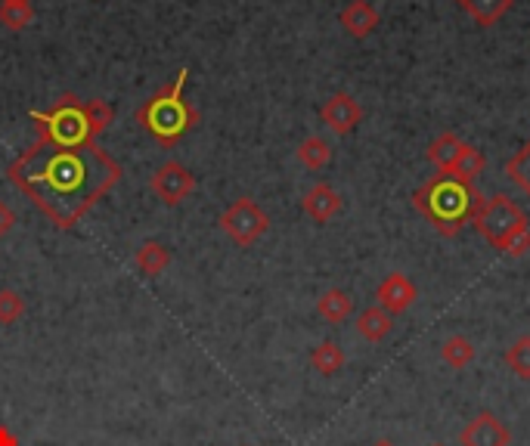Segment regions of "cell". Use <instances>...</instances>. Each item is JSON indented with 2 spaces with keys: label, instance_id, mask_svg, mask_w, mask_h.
Instances as JSON below:
<instances>
[{
  "label": "cell",
  "instance_id": "d4e9b609",
  "mask_svg": "<svg viewBox=\"0 0 530 446\" xmlns=\"http://www.w3.org/2000/svg\"><path fill=\"white\" fill-rule=\"evenodd\" d=\"M25 313V298L16 289H0V326H13Z\"/></svg>",
  "mask_w": 530,
  "mask_h": 446
},
{
  "label": "cell",
  "instance_id": "f1b7e54d",
  "mask_svg": "<svg viewBox=\"0 0 530 446\" xmlns=\"http://www.w3.org/2000/svg\"><path fill=\"white\" fill-rule=\"evenodd\" d=\"M372 446H397V443H394V440H376Z\"/></svg>",
  "mask_w": 530,
  "mask_h": 446
},
{
  "label": "cell",
  "instance_id": "4316f807",
  "mask_svg": "<svg viewBox=\"0 0 530 446\" xmlns=\"http://www.w3.org/2000/svg\"><path fill=\"white\" fill-rule=\"evenodd\" d=\"M13 227H16V214H13V208L0 202V239L10 236V233H13Z\"/></svg>",
  "mask_w": 530,
  "mask_h": 446
},
{
  "label": "cell",
  "instance_id": "52a82bcc",
  "mask_svg": "<svg viewBox=\"0 0 530 446\" xmlns=\"http://www.w3.org/2000/svg\"><path fill=\"white\" fill-rule=\"evenodd\" d=\"M149 186L165 205H180L196 189V177L190 174V168L180 165V162H165L159 171L152 174Z\"/></svg>",
  "mask_w": 530,
  "mask_h": 446
},
{
  "label": "cell",
  "instance_id": "603a6c76",
  "mask_svg": "<svg viewBox=\"0 0 530 446\" xmlns=\"http://www.w3.org/2000/svg\"><path fill=\"white\" fill-rule=\"evenodd\" d=\"M35 22V7L31 4H13V0H0V25L10 31H22Z\"/></svg>",
  "mask_w": 530,
  "mask_h": 446
},
{
  "label": "cell",
  "instance_id": "ba28073f",
  "mask_svg": "<svg viewBox=\"0 0 530 446\" xmlns=\"http://www.w3.org/2000/svg\"><path fill=\"white\" fill-rule=\"evenodd\" d=\"M320 118L335 137H348L351 131H357V124L363 121V106L351 97V93L338 90L323 103Z\"/></svg>",
  "mask_w": 530,
  "mask_h": 446
},
{
  "label": "cell",
  "instance_id": "d6986e66",
  "mask_svg": "<svg viewBox=\"0 0 530 446\" xmlns=\"http://www.w3.org/2000/svg\"><path fill=\"white\" fill-rule=\"evenodd\" d=\"M345 350H341L335 341H320L314 350H310V366H314L320 375H338L341 369H345Z\"/></svg>",
  "mask_w": 530,
  "mask_h": 446
},
{
  "label": "cell",
  "instance_id": "7c38bea8",
  "mask_svg": "<svg viewBox=\"0 0 530 446\" xmlns=\"http://www.w3.org/2000/svg\"><path fill=\"white\" fill-rule=\"evenodd\" d=\"M301 208L310 220H317V223H329L338 211H341V196L335 193V189L329 183H314L304 193L301 199Z\"/></svg>",
  "mask_w": 530,
  "mask_h": 446
},
{
  "label": "cell",
  "instance_id": "5bb4252c",
  "mask_svg": "<svg viewBox=\"0 0 530 446\" xmlns=\"http://www.w3.org/2000/svg\"><path fill=\"white\" fill-rule=\"evenodd\" d=\"M459 152H462V140L447 131V134H441V137L431 140V146H428V162L438 168V174H453Z\"/></svg>",
  "mask_w": 530,
  "mask_h": 446
},
{
  "label": "cell",
  "instance_id": "30bf717a",
  "mask_svg": "<svg viewBox=\"0 0 530 446\" xmlns=\"http://www.w3.org/2000/svg\"><path fill=\"white\" fill-rule=\"evenodd\" d=\"M512 431L493 416V412H478V416L459 431V446H509Z\"/></svg>",
  "mask_w": 530,
  "mask_h": 446
},
{
  "label": "cell",
  "instance_id": "44dd1931",
  "mask_svg": "<svg viewBox=\"0 0 530 446\" xmlns=\"http://www.w3.org/2000/svg\"><path fill=\"white\" fill-rule=\"evenodd\" d=\"M487 168V158H484V152L478 149V146H472V143H462V152H459V158H456V168H453V177H459V180H475L481 171Z\"/></svg>",
  "mask_w": 530,
  "mask_h": 446
},
{
  "label": "cell",
  "instance_id": "83f0119b",
  "mask_svg": "<svg viewBox=\"0 0 530 446\" xmlns=\"http://www.w3.org/2000/svg\"><path fill=\"white\" fill-rule=\"evenodd\" d=\"M0 446H19V437L7 425H0Z\"/></svg>",
  "mask_w": 530,
  "mask_h": 446
},
{
  "label": "cell",
  "instance_id": "1f68e13d",
  "mask_svg": "<svg viewBox=\"0 0 530 446\" xmlns=\"http://www.w3.org/2000/svg\"><path fill=\"white\" fill-rule=\"evenodd\" d=\"M459 4H462V0H459Z\"/></svg>",
  "mask_w": 530,
  "mask_h": 446
},
{
  "label": "cell",
  "instance_id": "ac0fdd59",
  "mask_svg": "<svg viewBox=\"0 0 530 446\" xmlns=\"http://www.w3.org/2000/svg\"><path fill=\"white\" fill-rule=\"evenodd\" d=\"M298 162L307 168V171H323L329 162H332V146H329V140L326 137H304L301 143H298Z\"/></svg>",
  "mask_w": 530,
  "mask_h": 446
},
{
  "label": "cell",
  "instance_id": "8992f818",
  "mask_svg": "<svg viewBox=\"0 0 530 446\" xmlns=\"http://www.w3.org/2000/svg\"><path fill=\"white\" fill-rule=\"evenodd\" d=\"M221 230L239 245V248H248L255 245L267 230H270V217L267 211L255 202V199H236L224 214H221Z\"/></svg>",
  "mask_w": 530,
  "mask_h": 446
},
{
  "label": "cell",
  "instance_id": "ffe728a7",
  "mask_svg": "<svg viewBox=\"0 0 530 446\" xmlns=\"http://www.w3.org/2000/svg\"><path fill=\"white\" fill-rule=\"evenodd\" d=\"M512 4H515V0H462V7L469 10V16L478 25H484V28L500 22L512 10Z\"/></svg>",
  "mask_w": 530,
  "mask_h": 446
},
{
  "label": "cell",
  "instance_id": "8fae6325",
  "mask_svg": "<svg viewBox=\"0 0 530 446\" xmlns=\"http://www.w3.org/2000/svg\"><path fill=\"white\" fill-rule=\"evenodd\" d=\"M338 22H341V28H345L351 38L363 41V38H369L372 31L379 28V10L372 7L369 0H351V4L338 13Z\"/></svg>",
  "mask_w": 530,
  "mask_h": 446
},
{
  "label": "cell",
  "instance_id": "cb8c5ba5",
  "mask_svg": "<svg viewBox=\"0 0 530 446\" xmlns=\"http://www.w3.org/2000/svg\"><path fill=\"white\" fill-rule=\"evenodd\" d=\"M506 174L518 183L521 193L530 196V143H524L509 162H506Z\"/></svg>",
  "mask_w": 530,
  "mask_h": 446
},
{
  "label": "cell",
  "instance_id": "3957f363",
  "mask_svg": "<svg viewBox=\"0 0 530 446\" xmlns=\"http://www.w3.org/2000/svg\"><path fill=\"white\" fill-rule=\"evenodd\" d=\"M481 205L484 199L475 183L459 180L453 174H434L413 193V208L447 239L459 236L465 223H472Z\"/></svg>",
  "mask_w": 530,
  "mask_h": 446
},
{
  "label": "cell",
  "instance_id": "484cf974",
  "mask_svg": "<svg viewBox=\"0 0 530 446\" xmlns=\"http://www.w3.org/2000/svg\"><path fill=\"white\" fill-rule=\"evenodd\" d=\"M530 251V227L524 230V233H518L509 245H506V258H524V254Z\"/></svg>",
  "mask_w": 530,
  "mask_h": 446
},
{
  "label": "cell",
  "instance_id": "4fadbf2b",
  "mask_svg": "<svg viewBox=\"0 0 530 446\" xmlns=\"http://www.w3.org/2000/svg\"><path fill=\"white\" fill-rule=\"evenodd\" d=\"M357 335L360 338H366L369 344H379V341H385L388 335H391V329H394V316L391 313H385L379 304L376 307H366L360 316H357Z\"/></svg>",
  "mask_w": 530,
  "mask_h": 446
},
{
  "label": "cell",
  "instance_id": "4dcf8cb0",
  "mask_svg": "<svg viewBox=\"0 0 530 446\" xmlns=\"http://www.w3.org/2000/svg\"><path fill=\"white\" fill-rule=\"evenodd\" d=\"M431 446H447V443H431Z\"/></svg>",
  "mask_w": 530,
  "mask_h": 446
},
{
  "label": "cell",
  "instance_id": "e0dca14e",
  "mask_svg": "<svg viewBox=\"0 0 530 446\" xmlns=\"http://www.w3.org/2000/svg\"><path fill=\"white\" fill-rule=\"evenodd\" d=\"M475 354H478V347L472 344V338H465V335H450L444 344H441V360L462 372V369H469L475 363Z\"/></svg>",
  "mask_w": 530,
  "mask_h": 446
},
{
  "label": "cell",
  "instance_id": "6da1fadb",
  "mask_svg": "<svg viewBox=\"0 0 530 446\" xmlns=\"http://www.w3.org/2000/svg\"><path fill=\"white\" fill-rule=\"evenodd\" d=\"M7 177L50 217L53 227L72 230L121 180V165L100 143L59 149L38 140L7 168Z\"/></svg>",
  "mask_w": 530,
  "mask_h": 446
},
{
  "label": "cell",
  "instance_id": "277c9868",
  "mask_svg": "<svg viewBox=\"0 0 530 446\" xmlns=\"http://www.w3.org/2000/svg\"><path fill=\"white\" fill-rule=\"evenodd\" d=\"M186 78H190V69H180L171 84L159 87L137 109V124L162 146L180 143L199 124V109L183 97Z\"/></svg>",
  "mask_w": 530,
  "mask_h": 446
},
{
  "label": "cell",
  "instance_id": "2e32d148",
  "mask_svg": "<svg viewBox=\"0 0 530 446\" xmlns=\"http://www.w3.org/2000/svg\"><path fill=\"white\" fill-rule=\"evenodd\" d=\"M317 313L323 316L326 323L338 326V323H345L348 316L354 313V298H351L345 289H329V292L320 295V301H317Z\"/></svg>",
  "mask_w": 530,
  "mask_h": 446
},
{
  "label": "cell",
  "instance_id": "9c48e42d",
  "mask_svg": "<svg viewBox=\"0 0 530 446\" xmlns=\"http://www.w3.org/2000/svg\"><path fill=\"white\" fill-rule=\"evenodd\" d=\"M419 298V289H416V282L407 276V273H388L382 282H379V289H376V301L385 313L397 316V313H407Z\"/></svg>",
  "mask_w": 530,
  "mask_h": 446
},
{
  "label": "cell",
  "instance_id": "7402d4cb",
  "mask_svg": "<svg viewBox=\"0 0 530 446\" xmlns=\"http://www.w3.org/2000/svg\"><path fill=\"white\" fill-rule=\"evenodd\" d=\"M506 366L521 378L530 381V335H518L506 350Z\"/></svg>",
  "mask_w": 530,
  "mask_h": 446
},
{
  "label": "cell",
  "instance_id": "7a4b0ae2",
  "mask_svg": "<svg viewBox=\"0 0 530 446\" xmlns=\"http://www.w3.org/2000/svg\"><path fill=\"white\" fill-rule=\"evenodd\" d=\"M31 121L38 127V140L59 146V149H78L100 143L106 127L115 121V109L106 100H78L72 93L59 97L47 112L35 109Z\"/></svg>",
  "mask_w": 530,
  "mask_h": 446
},
{
  "label": "cell",
  "instance_id": "5b68a950",
  "mask_svg": "<svg viewBox=\"0 0 530 446\" xmlns=\"http://www.w3.org/2000/svg\"><path fill=\"white\" fill-rule=\"evenodd\" d=\"M472 223H475L478 236L487 239L496 251H506V245H509L518 233H524V230L530 227L527 214H524L509 196H503V193L490 196V199L475 211Z\"/></svg>",
  "mask_w": 530,
  "mask_h": 446
},
{
  "label": "cell",
  "instance_id": "f546056e",
  "mask_svg": "<svg viewBox=\"0 0 530 446\" xmlns=\"http://www.w3.org/2000/svg\"><path fill=\"white\" fill-rule=\"evenodd\" d=\"M13 4H31V0H13Z\"/></svg>",
  "mask_w": 530,
  "mask_h": 446
},
{
  "label": "cell",
  "instance_id": "9a60e30c",
  "mask_svg": "<svg viewBox=\"0 0 530 446\" xmlns=\"http://www.w3.org/2000/svg\"><path fill=\"white\" fill-rule=\"evenodd\" d=\"M168 264H171V251L162 242H155V239L143 242L137 248V254H134V267L143 276H162L168 270Z\"/></svg>",
  "mask_w": 530,
  "mask_h": 446
}]
</instances>
